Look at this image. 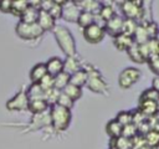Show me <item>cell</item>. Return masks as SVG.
Instances as JSON below:
<instances>
[{"label": "cell", "instance_id": "obj_42", "mask_svg": "<svg viewBox=\"0 0 159 149\" xmlns=\"http://www.w3.org/2000/svg\"><path fill=\"white\" fill-rule=\"evenodd\" d=\"M11 5H12L11 0H0V11L4 14H10Z\"/></svg>", "mask_w": 159, "mask_h": 149}, {"label": "cell", "instance_id": "obj_39", "mask_svg": "<svg viewBox=\"0 0 159 149\" xmlns=\"http://www.w3.org/2000/svg\"><path fill=\"white\" fill-rule=\"evenodd\" d=\"M56 104H58V106H61V107H63V108L71 109V108L73 107L75 102H73L70 97H67L65 93H62V92H61V93H60V96H58V98H57Z\"/></svg>", "mask_w": 159, "mask_h": 149}, {"label": "cell", "instance_id": "obj_44", "mask_svg": "<svg viewBox=\"0 0 159 149\" xmlns=\"http://www.w3.org/2000/svg\"><path fill=\"white\" fill-rule=\"evenodd\" d=\"M157 38H158V40H159V32H158V36H157Z\"/></svg>", "mask_w": 159, "mask_h": 149}, {"label": "cell", "instance_id": "obj_7", "mask_svg": "<svg viewBox=\"0 0 159 149\" xmlns=\"http://www.w3.org/2000/svg\"><path fill=\"white\" fill-rule=\"evenodd\" d=\"M82 35H83V38L88 43L96 45V43H99L101 41H103V38L106 36V31L102 25L94 22V24L87 26L86 29H83Z\"/></svg>", "mask_w": 159, "mask_h": 149}, {"label": "cell", "instance_id": "obj_28", "mask_svg": "<svg viewBox=\"0 0 159 149\" xmlns=\"http://www.w3.org/2000/svg\"><path fill=\"white\" fill-rule=\"evenodd\" d=\"M62 93H65L67 97H70L73 102L78 101L81 97H82V88L81 87H77V86H73V84H67L62 91Z\"/></svg>", "mask_w": 159, "mask_h": 149}, {"label": "cell", "instance_id": "obj_25", "mask_svg": "<svg viewBox=\"0 0 159 149\" xmlns=\"http://www.w3.org/2000/svg\"><path fill=\"white\" fill-rule=\"evenodd\" d=\"M111 149H133V139L123 135L111 139Z\"/></svg>", "mask_w": 159, "mask_h": 149}, {"label": "cell", "instance_id": "obj_24", "mask_svg": "<svg viewBox=\"0 0 159 149\" xmlns=\"http://www.w3.org/2000/svg\"><path fill=\"white\" fill-rule=\"evenodd\" d=\"M39 12H40V9L36 7V6H32L31 4L29 5V7L24 11V14L20 16V21L22 22H29V24H32V22H36L37 21V17H39Z\"/></svg>", "mask_w": 159, "mask_h": 149}, {"label": "cell", "instance_id": "obj_35", "mask_svg": "<svg viewBox=\"0 0 159 149\" xmlns=\"http://www.w3.org/2000/svg\"><path fill=\"white\" fill-rule=\"evenodd\" d=\"M122 127H125L130 123H133V112L129 111H122L117 114V117L114 118Z\"/></svg>", "mask_w": 159, "mask_h": 149}, {"label": "cell", "instance_id": "obj_21", "mask_svg": "<svg viewBox=\"0 0 159 149\" xmlns=\"http://www.w3.org/2000/svg\"><path fill=\"white\" fill-rule=\"evenodd\" d=\"M127 55H128V57L130 58V61H133L134 63L142 65V63H145V62H147V60H145L144 56L142 55V51H140L139 45H137V43H133V45L127 50Z\"/></svg>", "mask_w": 159, "mask_h": 149}, {"label": "cell", "instance_id": "obj_29", "mask_svg": "<svg viewBox=\"0 0 159 149\" xmlns=\"http://www.w3.org/2000/svg\"><path fill=\"white\" fill-rule=\"evenodd\" d=\"M30 5V1H25V0H16V1H12V5H11V11L10 14H12L14 16L19 17L24 14V11L29 7Z\"/></svg>", "mask_w": 159, "mask_h": 149}, {"label": "cell", "instance_id": "obj_13", "mask_svg": "<svg viewBox=\"0 0 159 149\" xmlns=\"http://www.w3.org/2000/svg\"><path fill=\"white\" fill-rule=\"evenodd\" d=\"M46 65V70H47V74L55 77L57 76L58 73H61L63 71V60L61 57H51L47 60V62L45 63Z\"/></svg>", "mask_w": 159, "mask_h": 149}, {"label": "cell", "instance_id": "obj_9", "mask_svg": "<svg viewBox=\"0 0 159 149\" xmlns=\"http://www.w3.org/2000/svg\"><path fill=\"white\" fill-rule=\"evenodd\" d=\"M81 11L82 10L76 4V1H66L62 6L61 19H63L65 21H68V22H77V19H78Z\"/></svg>", "mask_w": 159, "mask_h": 149}, {"label": "cell", "instance_id": "obj_19", "mask_svg": "<svg viewBox=\"0 0 159 149\" xmlns=\"http://www.w3.org/2000/svg\"><path fill=\"white\" fill-rule=\"evenodd\" d=\"M81 68H82L81 62H80V60L76 56H70V57H66L63 60V71L66 73L72 74V73L77 72Z\"/></svg>", "mask_w": 159, "mask_h": 149}, {"label": "cell", "instance_id": "obj_26", "mask_svg": "<svg viewBox=\"0 0 159 149\" xmlns=\"http://www.w3.org/2000/svg\"><path fill=\"white\" fill-rule=\"evenodd\" d=\"M26 94L29 97V101L32 99H45V92L40 87L39 83H31V86L27 88Z\"/></svg>", "mask_w": 159, "mask_h": 149}, {"label": "cell", "instance_id": "obj_23", "mask_svg": "<svg viewBox=\"0 0 159 149\" xmlns=\"http://www.w3.org/2000/svg\"><path fill=\"white\" fill-rule=\"evenodd\" d=\"M122 129H123V127L116 119H111L106 124V133H107V135L111 139H114V138L120 137L122 135Z\"/></svg>", "mask_w": 159, "mask_h": 149}, {"label": "cell", "instance_id": "obj_40", "mask_svg": "<svg viewBox=\"0 0 159 149\" xmlns=\"http://www.w3.org/2000/svg\"><path fill=\"white\" fill-rule=\"evenodd\" d=\"M39 84H40V87L42 88L43 92H48V91H51L52 88H55V87H53V77L50 76V74H46V76L39 82Z\"/></svg>", "mask_w": 159, "mask_h": 149}, {"label": "cell", "instance_id": "obj_2", "mask_svg": "<svg viewBox=\"0 0 159 149\" xmlns=\"http://www.w3.org/2000/svg\"><path fill=\"white\" fill-rule=\"evenodd\" d=\"M50 123L57 132H65L71 123L72 113L71 109L63 108L58 104H53L50 107Z\"/></svg>", "mask_w": 159, "mask_h": 149}, {"label": "cell", "instance_id": "obj_37", "mask_svg": "<svg viewBox=\"0 0 159 149\" xmlns=\"http://www.w3.org/2000/svg\"><path fill=\"white\" fill-rule=\"evenodd\" d=\"M138 133H139L138 127L134 123H130V124L123 127V129H122V135L125 137V138H129V139H134Z\"/></svg>", "mask_w": 159, "mask_h": 149}, {"label": "cell", "instance_id": "obj_33", "mask_svg": "<svg viewBox=\"0 0 159 149\" xmlns=\"http://www.w3.org/2000/svg\"><path fill=\"white\" fill-rule=\"evenodd\" d=\"M144 143L149 148L157 147L159 144V132L158 130H154V129H150L144 135Z\"/></svg>", "mask_w": 159, "mask_h": 149}, {"label": "cell", "instance_id": "obj_1", "mask_svg": "<svg viewBox=\"0 0 159 149\" xmlns=\"http://www.w3.org/2000/svg\"><path fill=\"white\" fill-rule=\"evenodd\" d=\"M52 31L57 45L60 46L61 51L66 55V57L76 56V41L71 31L63 25H56Z\"/></svg>", "mask_w": 159, "mask_h": 149}, {"label": "cell", "instance_id": "obj_14", "mask_svg": "<svg viewBox=\"0 0 159 149\" xmlns=\"http://www.w3.org/2000/svg\"><path fill=\"white\" fill-rule=\"evenodd\" d=\"M133 43H134L133 37H132V36H127V35H124V34H119L118 36L113 37V45H114V47H116L117 50H119V51H125V52H127V50H128Z\"/></svg>", "mask_w": 159, "mask_h": 149}, {"label": "cell", "instance_id": "obj_4", "mask_svg": "<svg viewBox=\"0 0 159 149\" xmlns=\"http://www.w3.org/2000/svg\"><path fill=\"white\" fill-rule=\"evenodd\" d=\"M123 14V19L140 21L144 17V2L143 1H122L118 2Z\"/></svg>", "mask_w": 159, "mask_h": 149}, {"label": "cell", "instance_id": "obj_30", "mask_svg": "<svg viewBox=\"0 0 159 149\" xmlns=\"http://www.w3.org/2000/svg\"><path fill=\"white\" fill-rule=\"evenodd\" d=\"M148 40H150V38H149V36H148V34H147L144 26H143L142 24H138V26H137V29H135V32H134V35H133V41H134V43H137V45H143V43H145Z\"/></svg>", "mask_w": 159, "mask_h": 149}, {"label": "cell", "instance_id": "obj_38", "mask_svg": "<svg viewBox=\"0 0 159 149\" xmlns=\"http://www.w3.org/2000/svg\"><path fill=\"white\" fill-rule=\"evenodd\" d=\"M60 93H61V91H57L56 88H52L51 91L45 92V101L47 102V104H48L50 107L53 106V104H56Z\"/></svg>", "mask_w": 159, "mask_h": 149}, {"label": "cell", "instance_id": "obj_18", "mask_svg": "<svg viewBox=\"0 0 159 149\" xmlns=\"http://www.w3.org/2000/svg\"><path fill=\"white\" fill-rule=\"evenodd\" d=\"M50 106L47 104V102L45 99H32V101H29V107L27 109L34 114V115H37V114H42L47 111Z\"/></svg>", "mask_w": 159, "mask_h": 149}, {"label": "cell", "instance_id": "obj_34", "mask_svg": "<svg viewBox=\"0 0 159 149\" xmlns=\"http://www.w3.org/2000/svg\"><path fill=\"white\" fill-rule=\"evenodd\" d=\"M139 22L134 21V20H129V19H123V25H122V34L127 35V36H132L135 32V29L138 26Z\"/></svg>", "mask_w": 159, "mask_h": 149}, {"label": "cell", "instance_id": "obj_12", "mask_svg": "<svg viewBox=\"0 0 159 149\" xmlns=\"http://www.w3.org/2000/svg\"><path fill=\"white\" fill-rule=\"evenodd\" d=\"M39 26L42 29V31H51L55 29L56 26V20L47 12V11H43V10H40L39 12V17H37V21Z\"/></svg>", "mask_w": 159, "mask_h": 149}, {"label": "cell", "instance_id": "obj_20", "mask_svg": "<svg viewBox=\"0 0 159 149\" xmlns=\"http://www.w3.org/2000/svg\"><path fill=\"white\" fill-rule=\"evenodd\" d=\"M87 78H88L87 71L82 67V68L78 70L77 72L70 74V83L73 84V86H77V87H81V88H82L83 86H86Z\"/></svg>", "mask_w": 159, "mask_h": 149}, {"label": "cell", "instance_id": "obj_3", "mask_svg": "<svg viewBox=\"0 0 159 149\" xmlns=\"http://www.w3.org/2000/svg\"><path fill=\"white\" fill-rule=\"evenodd\" d=\"M15 34L17 35L19 38L24 40V41H34L39 37H41L43 35L42 29L39 26L37 22H22L19 21L15 26Z\"/></svg>", "mask_w": 159, "mask_h": 149}, {"label": "cell", "instance_id": "obj_27", "mask_svg": "<svg viewBox=\"0 0 159 149\" xmlns=\"http://www.w3.org/2000/svg\"><path fill=\"white\" fill-rule=\"evenodd\" d=\"M96 21V15L92 12H87V11H81L78 19H77V25L82 29H86L87 26L94 24Z\"/></svg>", "mask_w": 159, "mask_h": 149}, {"label": "cell", "instance_id": "obj_5", "mask_svg": "<svg viewBox=\"0 0 159 149\" xmlns=\"http://www.w3.org/2000/svg\"><path fill=\"white\" fill-rule=\"evenodd\" d=\"M83 68H84V67H83ZM84 70L87 71V74H88L86 86H87L92 92L101 93V94L107 93L108 84H107V82L104 81V78L102 77L101 72H99L97 68H94V67L84 68Z\"/></svg>", "mask_w": 159, "mask_h": 149}, {"label": "cell", "instance_id": "obj_31", "mask_svg": "<svg viewBox=\"0 0 159 149\" xmlns=\"http://www.w3.org/2000/svg\"><path fill=\"white\" fill-rule=\"evenodd\" d=\"M67 84H70V74L66 73L65 71H62L61 73L53 77V87L57 91H62Z\"/></svg>", "mask_w": 159, "mask_h": 149}, {"label": "cell", "instance_id": "obj_36", "mask_svg": "<svg viewBox=\"0 0 159 149\" xmlns=\"http://www.w3.org/2000/svg\"><path fill=\"white\" fill-rule=\"evenodd\" d=\"M139 101H153V102H158L159 101V91L150 87L147 88L142 94H140V99Z\"/></svg>", "mask_w": 159, "mask_h": 149}, {"label": "cell", "instance_id": "obj_41", "mask_svg": "<svg viewBox=\"0 0 159 149\" xmlns=\"http://www.w3.org/2000/svg\"><path fill=\"white\" fill-rule=\"evenodd\" d=\"M147 63L150 68V71L155 74L159 76V56H152L147 60Z\"/></svg>", "mask_w": 159, "mask_h": 149}, {"label": "cell", "instance_id": "obj_22", "mask_svg": "<svg viewBox=\"0 0 159 149\" xmlns=\"http://www.w3.org/2000/svg\"><path fill=\"white\" fill-rule=\"evenodd\" d=\"M76 4L80 6V9L82 11H87V12H92L94 15L98 14L102 2L99 1H94V0H84V1H76Z\"/></svg>", "mask_w": 159, "mask_h": 149}, {"label": "cell", "instance_id": "obj_16", "mask_svg": "<svg viewBox=\"0 0 159 149\" xmlns=\"http://www.w3.org/2000/svg\"><path fill=\"white\" fill-rule=\"evenodd\" d=\"M138 111L144 117H152L158 113V104L153 101H139Z\"/></svg>", "mask_w": 159, "mask_h": 149}, {"label": "cell", "instance_id": "obj_32", "mask_svg": "<svg viewBox=\"0 0 159 149\" xmlns=\"http://www.w3.org/2000/svg\"><path fill=\"white\" fill-rule=\"evenodd\" d=\"M139 24H142L144 26V29H145L149 38H155L158 36L159 27H158V24L155 21H153V20H144V21H142Z\"/></svg>", "mask_w": 159, "mask_h": 149}, {"label": "cell", "instance_id": "obj_8", "mask_svg": "<svg viewBox=\"0 0 159 149\" xmlns=\"http://www.w3.org/2000/svg\"><path fill=\"white\" fill-rule=\"evenodd\" d=\"M29 107V97L26 94V91L17 92L12 98H10L6 102L7 111H26Z\"/></svg>", "mask_w": 159, "mask_h": 149}, {"label": "cell", "instance_id": "obj_43", "mask_svg": "<svg viewBox=\"0 0 159 149\" xmlns=\"http://www.w3.org/2000/svg\"><path fill=\"white\" fill-rule=\"evenodd\" d=\"M152 87L159 91V76H155V78L153 79V86Z\"/></svg>", "mask_w": 159, "mask_h": 149}, {"label": "cell", "instance_id": "obj_11", "mask_svg": "<svg viewBox=\"0 0 159 149\" xmlns=\"http://www.w3.org/2000/svg\"><path fill=\"white\" fill-rule=\"evenodd\" d=\"M139 47L145 60H148L152 56H159V40L157 37L148 40L145 43L139 45Z\"/></svg>", "mask_w": 159, "mask_h": 149}, {"label": "cell", "instance_id": "obj_17", "mask_svg": "<svg viewBox=\"0 0 159 149\" xmlns=\"http://www.w3.org/2000/svg\"><path fill=\"white\" fill-rule=\"evenodd\" d=\"M116 15H117V12H116V9L113 6H111L109 4H102V6L97 14V17L101 19V22L104 26V24L108 20H111L112 17H114Z\"/></svg>", "mask_w": 159, "mask_h": 149}, {"label": "cell", "instance_id": "obj_15", "mask_svg": "<svg viewBox=\"0 0 159 149\" xmlns=\"http://www.w3.org/2000/svg\"><path fill=\"white\" fill-rule=\"evenodd\" d=\"M46 74H47V70H46V65L43 62H40V63L34 65L32 68H31V71H30L31 83H39Z\"/></svg>", "mask_w": 159, "mask_h": 149}, {"label": "cell", "instance_id": "obj_10", "mask_svg": "<svg viewBox=\"0 0 159 149\" xmlns=\"http://www.w3.org/2000/svg\"><path fill=\"white\" fill-rule=\"evenodd\" d=\"M122 25H123V16L116 15L104 24V31L112 37H116L119 34H122Z\"/></svg>", "mask_w": 159, "mask_h": 149}, {"label": "cell", "instance_id": "obj_6", "mask_svg": "<svg viewBox=\"0 0 159 149\" xmlns=\"http://www.w3.org/2000/svg\"><path fill=\"white\" fill-rule=\"evenodd\" d=\"M142 77V72L139 68L135 67H127L120 71L118 76V86L122 89H129L132 86H134Z\"/></svg>", "mask_w": 159, "mask_h": 149}]
</instances>
